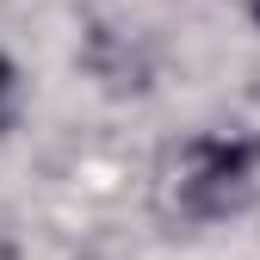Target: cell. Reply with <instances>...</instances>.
Segmentation results:
<instances>
[{
    "instance_id": "1",
    "label": "cell",
    "mask_w": 260,
    "mask_h": 260,
    "mask_svg": "<svg viewBox=\"0 0 260 260\" xmlns=\"http://www.w3.org/2000/svg\"><path fill=\"white\" fill-rule=\"evenodd\" d=\"M254 161H260V143H199L186 161V180H180L186 205L205 217L236 211L254 186Z\"/></svg>"
},
{
    "instance_id": "2",
    "label": "cell",
    "mask_w": 260,
    "mask_h": 260,
    "mask_svg": "<svg viewBox=\"0 0 260 260\" xmlns=\"http://www.w3.org/2000/svg\"><path fill=\"white\" fill-rule=\"evenodd\" d=\"M7 112H13V62L0 56V124H7Z\"/></svg>"
},
{
    "instance_id": "3",
    "label": "cell",
    "mask_w": 260,
    "mask_h": 260,
    "mask_svg": "<svg viewBox=\"0 0 260 260\" xmlns=\"http://www.w3.org/2000/svg\"><path fill=\"white\" fill-rule=\"evenodd\" d=\"M0 260H13V254H7V248H0Z\"/></svg>"
},
{
    "instance_id": "4",
    "label": "cell",
    "mask_w": 260,
    "mask_h": 260,
    "mask_svg": "<svg viewBox=\"0 0 260 260\" xmlns=\"http://www.w3.org/2000/svg\"><path fill=\"white\" fill-rule=\"evenodd\" d=\"M254 19H260V0H254Z\"/></svg>"
}]
</instances>
